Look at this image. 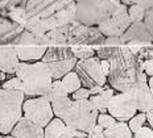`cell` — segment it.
Here are the masks:
<instances>
[{
    "label": "cell",
    "instance_id": "32",
    "mask_svg": "<svg viewBox=\"0 0 153 138\" xmlns=\"http://www.w3.org/2000/svg\"><path fill=\"white\" fill-rule=\"evenodd\" d=\"M1 88L5 89H15V91H23V80L19 76H12L1 83Z\"/></svg>",
    "mask_w": 153,
    "mask_h": 138
},
{
    "label": "cell",
    "instance_id": "41",
    "mask_svg": "<svg viewBox=\"0 0 153 138\" xmlns=\"http://www.w3.org/2000/svg\"><path fill=\"white\" fill-rule=\"evenodd\" d=\"M135 4L141 5L145 9H151L153 8V0H135Z\"/></svg>",
    "mask_w": 153,
    "mask_h": 138
},
{
    "label": "cell",
    "instance_id": "42",
    "mask_svg": "<svg viewBox=\"0 0 153 138\" xmlns=\"http://www.w3.org/2000/svg\"><path fill=\"white\" fill-rule=\"evenodd\" d=\"M100 65H102V70H103V72L108 76V74H110V69H111L110 61H108V59H102L100 61Z\"/></svg>",
    "mask_w": 153,
    "mask_h": 138
},
{
    "label": "cell",
    "instance_id": "36",
    "mask_svg": "<svg viewBox=\"0 0 153 138\" xmlns=\"http://www.w3.org/2000/svg\"><path fill=\"white\" fill-rule=\"evenodd\" d=\"M135 138H153V129L149 125H144L141 129H139L133 134Z\"/></svg>",
    "mask_w": 153,
    "mask_h": 138
},
{
    "label": "cell",
    "instance_id": "24",
    "mask_svg": "<svg viewBox=\"0 0 153 138\" xmlns=\"http://www.w3.org/2000/svg\"><path fill=\"white\" fill-rule=\"evenodd\" d=\"M25 29L30 33L36 34V36H45V34L49 32V28L46 27L45 21L42 18H38V17H28L27 24H25Z\"/></svg>",
    "mask_w": 153,
    "mask_h": 138
},
{
    "label": "cell",
    "instance_id": "40",
    "mask_svg": "<svg viewBox=\"0 0 153 138\" xmlns=\"http://www.w3.org/2000/svg\"><path fill=\"white\" fill-rule=\"evenodd\" d=\"M104 45H111V46H122V40L120 37H106Z\"/></svg>",
    "mask_w": 153,
    "mask_h": 138
},
{
    "label": "cell",
    "instance_id": "3",
    "mask_svg": "<svg viewBox=\"0 0 153 138\" xmlns=\"http://www.w3.org/2000/svg\"><path fill=\"white\" fill-rule=\"evenodd\" d=\"M24 100L23 91L0 88V134H11L15 125L24 116Z\"/></svg>",
    "mask_w": 153,
    "mask_h": 138
},
{
    "label": "cell",
    "instance_id": "44",
    "mask_svg": "<svg viewBox=\"0 0 153 138\" xmlns=\"http://www.w3.org/2000/svg\"><path fill=\"white\" fill-rule=\"evenodd\" d=\"M122 1V4H126L127 7H129V5L135 4V0H120Z\"/></svg>",
    "mask_w": 153,
    "mask_h": 138
},
{
    "label": "cell",
    "instance_id": "20",
    "mask_svg": "<svg viewBox=\"0 0 153 138\" xmlns=\"http://www.w3.org/2000/svg\"><path fill=\"white\" fill-rule=\"evenodd\" d=\"M78 59L75 58H69V59H62V61H56V62H49L46 63L49 67V71L52 74V78L56 79H62L66 74L75 69Z\"/></svg>",
    "mask_w": 153,
    "mask_h": 138
},
{
    "label": "cell",
    "instance_id": "4",
    "mask_svg": "<svg viewBox=\"0 0 153 138\" xmlns=\"http://www.w3.org/2000/svg\"><path fill=\"white\" fill-rule=\"evenodd\" d=\"M120 4V0H79L76 1V20L88 27H99Z\"/></svg>",
    "mask_w": 153,
    "mask_h": 138
},
{
    "label": "cell",
    "instance_id": "19",
    "mask_svg": "<svg viewBox=\"0 0 153 138\" xmlns=\"http://www.w3.org/2000/svg\"><path fill=\"white\" fill-rule=\"evenodd\" d=\"M74 51L71 46L68 45H50L48 46L45 55L42 57V62L49 63V62H56V61H62V59H69L74 58Z\"/></svg>",
    "mask_w": 153,
    "mask_h": 138
},
{
    "label": "cell",
    "instance_id": "18",
    "mask_svg": "<svg viewBox=\"0 0 153 138\" xmlns=\"http://www.w3.org/2000/svg\"><path fill=\"white\" fill-rule=\"evenodd\" d=\"M19 59L21 62H37L41 61L45 55L48 46L46 45H37V44H20L16 45Z\"/></svg>",
    "mask_w": 153,
    "mask_h": 138
},
{
    "label": "cell",
    "instance_id": "34",
    "mask_svg": "<svg viewBox=\"0 0 153 138\" xmlns=\"http://www.w3.org/2000/svg\"><path fill=\"white\" fill-rule=\"evenodd\" d=\"M136 57H137L139 62H144V61H148V59H153V44L144 45Z\"/></svg>",
    "mask_w": 153,
    "mask_h": 138
},
{
    "label": "cell",
    "instance_id": "46",
    "mask_svg": "<svg viewBox=\"0 0 153 138\" xmlns=\"http://www.w3.org/2000/svg\"><path fill=\"white\" fill-rule=\"evenodd\" d=\"M4 138H15V137H12L11 134H8V136H4Z\"/></svg>",
    "mask_w": 153,
    "mask_h": 138
},
{
    "label": "cell",
    "instance_id": "5",
    "mask_svg": "<svg viewBox=\"0 0 153 138\" xmlns=\"http://www.w3.org/2000/svg\"><path fill=\"white\" fill-rule=\"evenodd\" d=\"M99 111L88 100H73V104L62 118L70 129L90 134L98 123Z\"/></svg>",
    "mask_w": 153,
    "mask_h": 138
},
{
    "label": "cell",
    "instance_id": "38",
    "mask_svg": "<svg viewBox=\"0 0 153 138\" xmlns=\"http://www.w3.org/2000/svg\"><path fill=\"white\" fill-rule=\"evenodd\" d=\"M141 69L148 76H153V59H148L144 62H140Z\"/></svg>",
    "mask_w": 153,
    "mask_h": 138
},
{
    "label": "cell",
    "instance_id": "28",
    "mask_svg": "<svg viewBox=\"0 0 153 138\" xmlns=\"http://www.w3.org/2000/svg\"><path fill=\"white\" fill-rule=\"evenodd\" d=\"M28 0H0V15L5 16L9 11L21 7V5H27Z\"/></svg>",
    "mask_w": 153,
    "mask_h": 138
},
{
    "label": "cell",
    "instance_id": "22",
    "mask_svg": "<svg viewBox=\"0 0 153 138\" xmlns=\"http://www.w3.org/2000/svg\"><path fill=\"white\" fill-rule=\"evenodd\" d=\"M104 137L106 138H132L133 133L129 129L128 123L116 121L112 126L104 129Z\"/></svg>",
    "mask_w": 153,
    "mask_h": 138
},
{
    "label": "cell",
    "instance_id": "33",
    "mask_svg": "<svg viewBox=\"0 0 153 138\" xmlns=\"http://www.w3.org/2000/svg\"><path fill=\"white\" fill-rule=\"evenodd\" d=\"M116 118H115L114 116H111L110 113H99V116H98V125H100L103 129H107V128L112 126V125L116 123Z\"/></svg>",
    "mask_w": 153,
    "mask_h": 138
},
{
    "label": "cell",
    "instance_id": "25",
    "mask_svg": "<svg viewBox=\"0 0 153 138\" xmlns=\"http://www.w3.org/2000/svg\"><path fill=\"white\" fill-rule=\"evenodd\" d=\"M61 80H62L63 84H65V87L70 95H71L73 92H75L76 89L83 87V86H82V80L79 78L78 74H76L75 70H73V71H70L69 74H66Z\"/></svg>",
    "mask_w": 153,
    "mask_h": 138
},
{
    "label": "cell",
    "instance_id": "7",
    "mask_svg": "<svg viewBox=\"0 0 153 138\" xmlns=\"http://www.w3.org/2000/svg\"><path fill=\"white\" fill-rule=\"evenodd\" d=\"M100 58L97 55L88 59L78 61L75 66V71L82 80V86L86 88H92L95 86L107 84V75L103 72L100 65Z\"/></svg>",
    "mask_w": 153,
    "mask_h": 138
},
{
    "label": "cell",
    "instance_id": "50",
    "mask_svg": "<svg viewBox=\"0 0 153 138\" xmlns=\"http://www.w3.org/2000/svg\"><path fill=\"white\" fill-rule=\"evenodd\" d=\"M87 138H88V137H87Z\"/></svg>",
    "mask_w": 153,
    "mask_h": 138
},
{
    "label": "cell",
    "instance_id": "15",
    "mask_svg": "<svg viewBox=\"0 0 153 138\" xmlns=\"http://www.w3.org/2000/svg\"><path fill=\"white\" fill-rule=\"evenodd\" d=\"M24 30L25 28L23 25L16 24L8 17L0 15V46H15Z\"/></svg>",
    "mask_w": 153,
    "mask_h": 138
},
{
    "label": "cell",
    "instance_id": "26",
    "mask_svg": "<svg viewBox=\"0 0 153 138\" xmlns=\"http://www.w3.org/2000/svg\"><path fill=\"white\" fill-rule=\"evenodd\" d=\"M71 49L74 51V55L78 61L88 59V58H92V57L97 55L95 47L87 46V45H73Z\"/></svg>",
    "mask_w": 153,
    "mask_h": 138
},
{
    "label": "cell",
    "instance_id": "9",
    "mask_svg": "<svg viewBox=\"0 0 153 138\" xmlns=\"http://www.w3.org/2000/svg\"><path fill=\"white\" fill-rule=\"evenodd\" d=\"M107 112L111 116H114L117 121L128 123L135 114L139 113L133 94L131 91L115 94L110 103H108Z\"/></svg>",
    "mask_w": 153,
    "mask_h": 138
},
{
    "label": "cell",
    "instance_id": "35",
    "mask_svg": "<svg viewBox=\"0 0 153 138\" xmlns=\"http://www.w3.org/2000/svg\"><path fill=\"white\" fill-rule=\"evenodd\" d=\"M71 99L73 100H87L90 99V89L86 88V87H81L79 89H76L75 92H73L71 95Z\"/></svg>",
    "mask_w": 153,
    "mask_h": 138
},
{
    "label": "cell",
    "instance_id": "17",
    "mask_svg": "<svg viewBox=\"0 0 153 138\" xmlns=\"http://www.w3.org/2000/svg\"><path fill=\"white\" fill-rule=\"evenodd\" d=\"M20 62L15 46H0V71L13 75L17 71Z\"/></svg>",
    "mask_w": 153,
    "mask_h": 138
},
{
    "label": "cell",
    "instance_id": "23",
    "mask_svg": "<svg viewBox=\"0 0 153 138\" xmlns=\"http://www.w3.org/2000/svg\"><path fill=\"white\" fill-rule=\"evenodd\" d=\"M73 104V99L69 96H61V97H54L52 100V107H53V112L54 116L63 118L65 114L68 113V111L70 109Z\"/></svg>",
    "mask_w": 153,
    "mask_h": 138
},
{
    "label": "cell",
    "instance_id": "31",
    "mask_svg": "<svg viewBox=\"0 0 153 138\" xmlns=\"http://www.w3.org/2000/svg\"><path fill=\"white\" fill-rule=\"evenodd\" d=\"M119 46H111V45H99L95 46V51H97V57L100 59H110L112 54L117 50Z\"/></svg>",
    "mask_w": 153,
    "mask_h": 138
},
{
    "label": "cell",
    "instance_id": "13",
    "mask_svg": "<svg viewBox=\"0 0 153 138\" xmlns=\"http://www.w3.org/2000/svg\"><path fill=\"white\" fill-rule=\"evenodd\" d=\"M45 137L44 138H87L88 134L83 131L70 129L65 121L59 117H54L45 128Z\"/></svg>",
    "mask_w": 153,
    "mask_h": 138
},
{
    "label": "cell",
    "instance_id": "43",
    "mask_svg": "<svg viewBox=\"0 0 153 138\" xmlns=\"http://www.w3.org/2000/svg\"><path fill=\"white\" fill-rule=\"evenodd\" d=\"M146 124L153 129V108L146 112Z\"/></svg>",
    "mask_w": 153,
    "mask_h": 138
},
{
    "label": "cell",
    "instance_id": "11",
    "mask_svg": "<svg viewBox=\"0 0 153 138\" xmlns=\"http://www.w3.org/2000/svg\"><path fill=\"white\" fill-rule=\"evenodd\" d=\"M131 24L132 21L128 15V7L126 4H120L112 16L99 25V29L106 37H120L131 27Z\"/></svg>",
    "mask_w": 153,
    "mask_h": 138
},
{
    "label": "cell",
    "instance_id": "29",
    "mask_svg": "<svg viewBox=\"0 0 153 138\" xmlns=\"http://www.w3.org/2000/svg\"><path fill=\"white\" fill-rule=\"evenodd\" d=\"M145 13H146V9L143 8L141 5H139V4H132L128 7V15H129V18L132 22L144 21Z\"/></svg>",
    "mask_w": 153,
    "mask_h": 138
},
{
    "label": "cell",
    "instance_id": "47",
    "mask_svg": "<svg viewBox=\"0 0 153 138\" xmlns=\"http://www.w3.org/2000/svg\"><path fill=\"white\" fill-rule=\"evenodd\" d=\"M0 88H1V79H0Z\"/></svg>",
    "mask_w": 153,
    "mask_h": 138
},
{
    "label": "cell",
    "instance_id": "1",
    "mask_svg": "<svg viewBox=\"0 0 153 138\" xmlns=\"http://www.w3.org/2000/svg\"><path fill=\"white\" fill-rule=\"evenodd\" d=\"M110 74L107 82L117 92L131 91L139 80V75L143 71L137 57L132 53L127 45H122L112 54L110 59Z\"/></svg>",
    "mask_w": 153,
    "mask_h": 138
},
{
    "label": "cell",
    "instance_id": "12",
    "mask_svg": "<svg viewBox=\"0 0 153 138\" xmlns=\"http://www.w3.org/2000/svg\"><path fill=\"white\" fill-rule=\"evenodd\" d=\"M148 78L149 76L144 71H141L139 75L137 83L135 84V87L131 89V92L135 96L137 111L143 112V113H146L149 109L153 108V96L148 84Z\"/></svg>",
    "mask_w": 153,
    "mask_h": 138
},
{
    "label": "cell",
    "instance_id": "49",
    "mask_svg": "<svg viewBox=\"0 0 153 138\" xmlns=\"http://www.w3.org/2000/svg\"><path fill=\"white\" fill-rule=\"evenodd\" d=\"M132 138H135V137H132Z\"/></svg>",
    "mask_w": 153,
    "mask_h": 138
},
{
    "label": "cell",
    "instance_id": "48",
    "mask_svg": "<svg viewBox=\"0 0 153 138\" xmlns=\"http://www.w3.org/2000/svg\"><path fill=\"white\" fill-rule=\"evenodd\" d=\"M75 1H79V0H75Z\"/></svg>",
    "mask_w": 153,
    "mask_h": 138
},
{
    "label": "cell",
    "instance_id": "2",
    "mask_svg": "<svg viewBox=\"0 0 153 138\" xmlns=\"http://www.w3.org/2000/svg\"><path fill=\"white\" fill-rule=\"evenodd\" d=\"M16 76L23 80V92L28 97L46 96L53 84L49 67L42 61L37 62H20Z\"/></svg>",
    "mask_w": 153,
    "mask_h": 138
},
{
    "label": "cell",
    "instance_id": "30",
    "mask_svg": "<svg viewBox=\"0 0 153 138\" xmlns=\"http://www.w3.org/2000/svg\"><path fill=\"white\" fill-rule=\"evenodd\" d=\"M128 125H129V129L132 130V133L135 134L139 129H141L144 125H146V113L139 112L137 114H135V116L128 121Z\"/></svg>",
    "mask_w": 153,
    "mask_h": 138
},
{
    "label": "cell",
    "instance_id": "10",
    "mask_svg": "<svg viewBox=\"0 0 153 138\" xmlns=\"http://www.w3.org/2000/svg\"><path fill=\"white\" fill-rule=\"evenodd\" d=\"M75 0H28L27 15L28 17L53 18L63 9H66Z\"/></svg>",
    "mask_w": 153,
    "mask_h": 138
},
{
    "label": "cell",
    "instance_id": "14",
    "mask_svg": "<svg viewBox=\"0 0 153 138\" xmlns=\"http://www.w3.org/2000/svg\"><path fill=\"white\" fill-rule=\"evenodd\" d=\"M123 45L128 44H153V37L149 33L144 21L132 22L131 27L120 36Z\"/></svg>",
    "mask_w": 153,
    "mask_h": 138
},
{
    "label": "cell",
    "instance_id": "16",
    "mask_svg": "<svg viewBox=\"0 0 153 138\" xmlns=\"http://www.w3.org/2000/svg\"><path fill=\"white\" fill-rule=\"evenodd\" d=\"M11 136L15 138H44L45 129L28 117L23 116L12 129Z\"/></svg>",
    "mask_w": 153,
    "mask_h": 138
},
{
    "label": "cell",
    "instance_id": "8",
    "mask_svg": "<svg viewBox=\"0 0 153 138\" xmlns=\"http://www.w3.org/2000/svg\"><path fill=\"white\" fill-rule=\"evenodd\" d=\"M106 36L102 33L99 27H88L78 20L71 24L69 36H68V45H87V46H99L104 45Z\"/></svg>",
    "mask_w": 153,
    "mask_h": 138
},
{
    "label": "cell",
    "instance_id": "21",
    "mask_svg": "<svg viewBox=\"0 0 153 138\" xmlns=\"http://www.w3.org/2000/svg\"><path fill=\"white\" fill-rule=\"evenodd\" d=\"M115 94H116V89H114L112 87H108V88H104L100 94L91 95L88 100H90L92 103V105L99 111V113H107L108 103H110V100L112 99V96Z\"/></svg>",
    "mask_w": 153,
    "mask_h": 138
},
{
    "label": "cell",
    "instance_id": "37",
    "mask_svg": "<svg viewBox=\"0 0 153 138\" xmlns=\"http://www.w3.org/2000/svg\"><path fill=\"white\" fill-rule=\"evenodd\" d=\"M144 22L148 28L149 33L152 34L153 37V8L151 9H146V13H145V18H144Z\"/></svg>",
    "mask_w": 153,
    "mask_h": 138
},
{
    "label": "cell",
    "instance_id": "39",
    "mask_svg": "<svg viewBox=\"0 0 153 138\" xmlns=\"http://www.w3.org/2000/svg\"><path fill=\"white\" fill-rule=\"evenodd\" d=\"M88 138H106L104 137V129L100 126V125H95V128L90 131L88 134Z\"/></svg>",
    "mask_w": 153,
    "mask_h": 138
},
{
    "label": "cell",
    "instance_id": "6",
    "mask_svg": "<svg viewBox=\"0 0 153 138\" xmlns=\"http://www.w3.org/2000/svg\"><path fill=\"white\" fill-rule=\"evenodd\" d=\"M23 113L33 123L45 128L54 117L52 101L48 96H36L25 99L23 104Z\"/></svg>",
    "mask_w": 153,
    "mask_h": 138
},
{
    "label": "cell",
    "instance_id": "27",
    "mask_svg": "<svg viewBox=\"0 0 153 138\" xmlns=\"http://www.w3.org/2000/svg\"><path fill=\"white\" fill-rule=\"evenodd\" d=\"M69 95L70 94L68 92V89H66L65 84L62 83V80L61 79H56V80H53L50 92L46 96L50 99V101H52L54 97H61V96H69Z\"/></svg>",
    "mask_w": 153,
    "mask_h": 138
},
{
    "label": "cell",
    "instance_id": "45",
    "mask_svg": "<svg viewBox=\"0 0 153 138\" xmlns=\"http://www.w3.org/2000/svg\"><path fill=\"white\" fill-rule=\"evenodd\" d=\"M148 84H149V88H151V92L153 96V76H149L148 78Z\"/></svg>",
    "mask_w": 153,
    "mask_h": 138
}]
</instances>
